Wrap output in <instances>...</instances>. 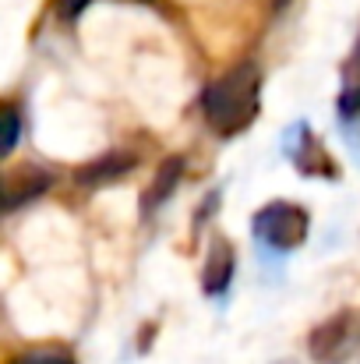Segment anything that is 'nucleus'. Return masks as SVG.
I'll return each instance as SVG.
<instances>
[{
    "instance_id": "1",
    "label": "nucleus",
    "mask_w": 360,
    "mask_h": 364,
    "mask_svg": "<svg viewBox=\"0 0 360 364\" xmlns=\"http://www.w3.org/2000/svg\"><path fill=\"white\" fill-rule=\"evenodd\" d=\"M261 110V71L254 60H240L227 75H219L205 92H202V114L205 124L230 138L247 131Z\"/></svg>"
},
{
    "instance_id": "2",
    "label": "nucleus",
    "mask_w": 360,
    "mask_h": 364,
    "mask_svg": "<svg viewBox=\"0 0 360 364\" xmlns=\"http://www.w3.org/2000/svg\"><path fill=\"white\" fill-rule=\"evenodd\" d=\"M307 350L318 364H347L360 350V311L343 308L332 318H325L307 336Z\"/></svg>"
},
{
    "instance_id": "3",
    "label": "nucleus",
    "mask_w": 360,
    "mask_h": 364,
    "mask_svg": "<svg viewBox=\"0 0 360 364\" xmlns=\"http://www.w3.org/2000/svg\"><path fill=\"white\" fill-rule=\"evenodd\" d=\"M251 227H254V237L261 244H268L276 251H290V247L304 244L311 220H307V213L297 202H272V205H265L254 216Z\"/></svg>"
},
{
    "instance_id": "4",
    "label": "nucleus",
    "mask_w": 360,
    "mask_h": 364,
    "mask_svg": "<svg viewBox=\"0 0 360 364\" xmlns=\"http://www.w3.org/2000/svg\"><path fill=\"white\" fill-rule=\"evenodd\" d=\"M50 173L43 166H32V163H21V166H11L4 173V209L14 213L28 202H36L46 188H50Z\"/></svg>"
},
{
    "instance_id": "5",
    "label": "nucleus",
    "mask_w": 360,
    "mask_h": 364,
    "mask_svg": "<svg viewBox=\"0 0 360 364\" xmlns=\"http://www.w3.org/2000/svg\"><path fill=\"white\" fill-rule=\"evenodd\" d=\"M234 279V244L227 237H212L209 255H205V269H202V287L209 297L223 294Z\"/></svg>"
},
{
    "instance_id": "6",
    "label": "nucleus",
    "mask_w": 360,
    "mask_h": 364,
    "mask_svg": "<svg viewBox=\"0 0 360 364\" xmlns=\"http://www.w3.org/2000/svg\"><path fill=\"white\" fill-rule=\"evenodd\" d=\"M297 138H300V141L290 149L297 170L307 173V177H336V163H332V156L322 149V141H318L307 127H297Z\"/></svg>"
},
{
    "instance_id": "7",
    "label": "nucleus",
    "mask_w": 360,
    "mask_h": 364,
    "mask_svg": "<svg viewBox=\"0 0 360 364\" xmlns=\"http://www.w3.org/2000/svg\"><path fill=\"white\" fill-rule=\"evenodd\" d=\"M131 170H134V156L114 149V152L99 156L96 163L82 166V170H78V184L96 188V184H107V181H120V177H124V173H131Z\"/></svg>"
},
{
    "instance_id": "8",
    "label": "nucleus",
    "mask_w": 360,
    "mask_h": 364,
    "mask_svg": "<svg viewBox=\"0 0 360 364\" xmlns=\"http://www.w3.org/2000/svg\"><path fill=\"white\" fill-rule=\"evenodd\" d=\"M180 177H184V159H180V156L166 159V163L159 166V173H156L152 188L145 191V213H156V209H159V202H163L177 184H180Z\"/></svg>"
},
{
    "instance_id": "9",
    "label": "nucleus",
    "mask_w": 360,
    "mask_h": 364,
    "mask_svg": "<svg viewBox=\"0 0 360 364\" xmlns=\"http://www.w3.org/2000/svg\"><path fill=\"white\" fill-rule=\"evenodd\" d=\"M360 114V39L343 64V92H339V117Z\"/></svg>"
},
{
    "instance_id": "10",
    "label": "nucleus",
    "mask_w": 360,
    "mask_h": 364,
    "mask_svg": "<svg viewBox=\"0 0 360 364\" xmlns=\"http://www.w3.org/2000/svg\"><path fill=\"white\" fill-rule=\"evenodd\" d=\"M11 364H78V361L67 350H60V347H36V350L18 354Z\"/></svg>"
},
{
    "instance_id": "11",
    "label": "nucleus",
    "mask_w": 360,
    "mask_h": 364,
    "mask_svg": "<svg viewBox=\"0 0 360 364\" xmlns=\"http://www.w3.org/2000/svg\"><path fill=\"white\" fill-rule=\"evenodd\" d=\"M18 127H21L18 107H14V103H7V107H4V149H0L4 156L14 149V141H18Z\"/></svg>"
},
{
    "instance_id": "12",
    "label": "nucleus",
    "mask_w": 360,
    "mask_h": 364,
    "mask_svg": "<svg viewBox=\"0 0 360 364\" xmlns=\"http://www.w3.org/2000/svg\"><path fill=\"white\" fill-rule=\"evenodd\" d=\"M343 134H347V145L354 149V156H357V163H360V114L343 117Z\"/></svg>"
},
{
    "instance_id": "13",
    "label": "nucleus",
    "mask_w": 360,
    "mask_h": 364,
    "mask_svg": "<svg viewBox=\"0 0 360 364\" xmlns=\"http://www.w3.org/2000/svg\"><path fill=\"white\" fill-rule=\"evenodd\" d=\"M89 4H92V0H64V14H71V18H75V14H78V11H85Z\"/></svg>"
}]
</instances>
